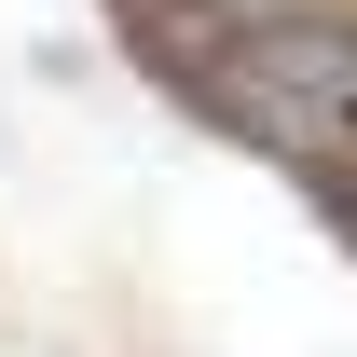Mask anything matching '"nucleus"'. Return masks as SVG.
<instances>
[{"mask_svg": "<svg viewBox=\"0 0 357 357\" xmlns=\"http://www.w3.org/2000/svg\"><path fill=\"white\" fill-rule=\"evenodd\" d=\"M206 42H220L234 83H261V96H303V110H344L357 96V14L344 0H275V14L206 28Z\"/></svg>", "mask_w": 357, "mask_h": 357, "instance_id": "nucleus-1", "label": "nucleus"}, {"mask_svg": "<svg viewBox=\"0 0 357 357\" xmlns=\"http://www.w3.org/2000/svg\"><path fill=\"white\" fill-rule=\"evenodd\" d=\"M192 14H206V28H248V14H275V0H192Z\"/></svg>", "mask_w": 357, "mask_h": 357, "instance_id": "nucleus-2", "label": "nucleus"}, {"mask_svg": "<svg viewBox=\"0 0 357 357\" xmlns=\"http://www.w3.org/2000/svg\"><path fill=\"white\" fill-rule=\"evenodd\" d=\"M330 124H344V151H357V96H344V110H330Z\"/></svg>", "mask_w": 357, "mask_h": 357, "instance_id": "nucleus-3", "label": "nucleus"}]
</instances>
